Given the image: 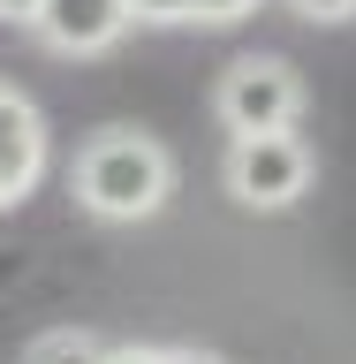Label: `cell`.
<instances>
[{
	"instance_id": "7a4b0ae2",
	"label": "cell",
	"mask_w": 356,
	"mask_h": 364,
	"mask_svg": "<svg viewBox=\"0 0 356 364\" xmlns=\"http://www.w3.org/2000/svg\"><path fill=\"white\" fill-rule=\"evenodd\" d=\"M311 144L296 129H258V136H235L227 144V190H235V205H250V213H281V205H296L303 190H311Z\"/></svg>"
},
{
	"instance_id": "277c9868",
	"label": "cell",
	"mask_w": 356,
	"mask_h": 364,
	"mask_svg": "<svg viewBox=\"0 0 356 364\" xmlns=\"http://www.w3.org/2000/svg\"><path fill=\"white\" fill-rule=\"evenodd\" d=\"M45 152H53V144H45L38 107H31L16 84H0V213L23 205L45 182Z\"/></svg>"
},
{
	"instance_id": "5b68a950",
	"label": "cell",
	"mask_w": 356,
	"mask_h": 364,
	"mask_svg": "<svg viewBox=\"0 0 356 364\" xmlns=\"http://www.w3.org/2000/svg\"><path fill=\"white\" fill-rule=\"evenodd\" d=\"M129 23H136L129 0H45L31 31H38L53 53H76V61H84V53H114V46L129 38Z\"/></svg>"
},
{
	"instance_id": "52a82bcc",
	"label": "cell",
	"mask_w": 356,
	"mask_h": 364,
	"mask_svg": "<svg viewBox=\"0 0 356 364\" xmlns=\"http://www.w3.org/2000/svg\"><path fill=\"white\" fill-rule=\"evenodd\" d=\"M31 364H107V341H99V334H76V326H61V334H45L38 349H31Z\"/></svg>"
},
{
	"instance_id": "ba28073f",
	"label": "cell",
	"mask_w": 356,
	"mask_h": 364,
	"mask_svg": "<svg viewBox=\"0 0 356 364\" xmlns=\"http://www.w3.org/2000/svg\"><path fill=\"white\" fill-rule=\"evenodd\" d=\"M288 8H296L303 23H349V16H356V0H288Z\"/></svg>"
},
{
	"instance_id": "9c48e42d",
	"label": "cell",
	"mask_w": 356,
	"mask_h": 364,
	"mask_svg": "<svg viewBox=\"0 0 356 364\" xmlns=\"http://www.w3.org/2000/svg\"><path fill=\"white\" fill-rule=\"evenodd\" d=\"M45 0H0V23H38Z\"/></svg>"
},
{
	"instance_id": "3957f363",
	"label": "cell",
	"mask_w": 356,
	"mask_h": 364,
	"mask_svg": "<svg viewBox=\"0 0 356 364\" xmlns=\"http://www.w3.org/2000/svg\"><path fill=\"white\" fill-rule=\"evenodd\" d=\"M212 114L227 122V136L296 129V114H303V84H296L288 61H273V53H243V61L212 84Z\"/></svg>"
},
{
	"instance_id": "6da1fadb",
	"label": "cell",
	"mask_w": 356,
	"mask_h": 364,
	"mask_svg": "<svg viewBox=\"0 0 356 364\" xmlns=\"http://www.w3.org/2000/svg\"><path fill=\"white\" fill-rule=\"evenodd\" d=\"M68 190L91 220H152L175 198V159L144 129H99L68 167Z\"/></svg>"
},
{
	"instance_id": "8992f818",
	"label": "cell",
	"mask_w": 356,
	"mask_h": 364,
	"mask_svg": "<svg viewBox=\"0 0 356 364\" xmlns=\"http://www.w3.org/2000/svg\"><path fill=\"white\" fill-rule=\"evenodd\" d=\"M258 0H129L136 23H243Z\"/></svg>"
}]
</instances>
